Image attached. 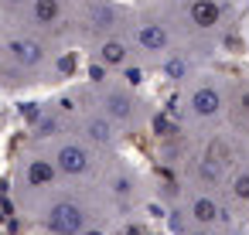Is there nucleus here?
I'll use <instances>...</instances> for the list:
<instances>
[{"instance_id":"obj_1","label":"nucleus","mask_w":249,"mask_h":235,"mask_svg":"<svg viewBox=\"0 0 249 235\" xmlns=\"http://www.w3.org/2000/svg\"><path fill=\"white\" fill-rule=\"evenodd\" d=\"M35 221L45 235H96L109 218L99 211L96 198H86L75 187H62L38 204Z\"/></svg>"},{"instance_id":"obj_2","label":"nucleus","mask_w":249,"mask_h":235,"mask_svg":"<svg viewBox=\"0 0 249 235\" xmlns=\"http://www.w3.org/2000/svg\"><path fill=\"white\" fill-rule=\"evenodd\" d=\"M123 38L130 41L137 62L143 65H160L167 55L178 51V34L164 14V7H137V11H126V24H123Z\"/></svg>"},{"instance_id":"obj_3","label":"nucleus","mask_w":249,"mask_h":235,"mask_svg":"<svg viewBox=\"0 0 249 235\" xmlns=\"http://www.w3.org/2000/svg\"><path fill=\"white\" fill-rule=\"evenodd\" d=\"M86 96L92 99V106L120 130V136H137L150 126V102L120 79H106L99 85H89Z\"/></svg>"},{"instance_id":"obj_4","label":"nucleus","mask_w":249,"mask_h":235,"mask_svg":"<svg viewBox=\"0 0 249 235\" xmlns=\"http://www.w3.org/2000/svg\"><path fill=\"white\" fill-rule=\"evenodd\" d=\"M62 177L45 150V143H38L35 150L21 153L18 157V167H14V201L24 215H35L41 201H48L55 191H62Z\"/></svg>"},{"instance_id":"obj_5","label":"nucleus","mask_w":249,"mask_h":235,"mask_svg":"<svg viewBox=\"0 0 249 235\" xmlns=\"http://www.w3.org/2000/svg\"><path fill=\"white\" fill-rule=\"evenodd\" d=\"M96 204L106 218L130 215L143 201V181L126 160H103L96 174Z\"/></svg>"},{"instance_id":"obj_6","label":"nucleus","mask_w":249,"mask_h":235,"mask_svg":"<svg viewBox=\"0 0 249 235\" xmlns=\"http://www.w3.org/2000/svg\"><path fill=\"white\" fill-rule=\"evenodd\" d=\"M126 24V11L116 0H72L69 4V31L89 45L120 34Z\"/></svg>"},{"instance_id":"obj_7","label":"nucleus","mask_w":249,"mask_h":235,"mask_svg":"<svg viewBox=\"0 0 249 235\" xmlns=\"http://www.w3.org/2000/svg\"><path fill=\"white\" fill-rule=\"evenodd\" d=\"M181 116L195 126L218 123L229 109V92L215 75H191L181 89Z\"/></svg>"},{"instance_id":"obj_8","label":"nucleus","mask_w":249,"mask_h":235,"mask_svg":"<svg viewBox=\"0 0 249 235\" xmlns=\"http://www.w3.org/2000/svg\"><path fill=\"white\" fill-rule=\"evenodd\" d=\"M55 170L62 181H72V184H82V181H92L103 167V153H96L89 143H82L79 136L72 133H62L55 136L52 143H45Z\"/></svg>"},{"instance_id":"obj_9","label":"nucleus","mask_w":249,"mask_h":235,"mask_svg":"<svg viewBox=\"0 0 249 235\" xmlns=\"http://www.w3.org/2000/svg\"><path fill=\"white\" fill-rule=\"evenodd\" d=\"M65 133H72V136H79L82 143H89L96 153H113L116 147H120V130L92 106V99L82 92L79 99H75V106H72V119H65Z\"/></svg>"},{"instance_id":"obj_10","label":"nucleus","mask_w":249,"mask_h":235,"mask_svg":"<svg viewBox=\"0 0 249 235\" xmlns=\"http://www.w3.org/2000/svg\"><path fill=\"white\" fill-rule=\"evenodd\" d=\"M18 28L41 34L48 41H58L69 31V0H28V4L14 14Z\"/></svg>"},{"instance_id":"obj_11","label":"nucleus","mask_w":249,"mask_h":235,"mask_svg":"<svg viewBox=\"0 0 249 235\" xmlns=\"http://www.w3.org/2000/svg\"><path fill=\"white\" fill-rule=\"evenodd\" d=\"M181 211H184V218L191 221V228H218V225H225L229 221V211H225V204L215 198V191H201V187H191L184 198H181V204H178Z\"/></svg>"},{"instance_id":"obj_12","label":"nucleus","mask_w":249,"mask_h":235,"mask_svg":"<svg viewBox=\"0 0 249 235\" xmlns=\"http://www.w3.org/2000/svg\"><path fill=\"white\" fill-rule=\"evenodd\" d=\"M89 48H92V62L89 65L103 68L106 75L109 72H133L140 65L137 55H133V48H130V41L123 38V31L120 34H109V38H103V41H96Z\"/></svg>"},{"instance_id":"obj_13","label":"nucleus","mask_w":249,"mask_h":235,"mask_svg":"<svg viewBox=\"0 0 249 235\" xmlns=\"http://www.w3.org/2000/svg\"><path fill=\"white\" fill-rule=\"evenodd\" d=\"M229 106H235L239 123H246V126H249V82H246V85H242V89L232 96V102H229Z\"/></svg>"},{"instance_id":"obj_14","label":"nucleus","mask_w":249,"mask_h":235,"mask_svg":"<svg viewBox=\"0 0 249 235\" xmlns=\"http://www.w3.org/2000/svg\"><path fill=\"white\" fill-rule=\"evenodd\" d=\"M232 194H235L239 201H249V170L232 174Z\"/></svg>"},{"instance_id":"obj_15","label":"nucleus","mask_w":249,"mask_h":235,"mask_svg":"<svg viewBox=\"0 0 249 235\" xmlns=\"http://www.w3.org/2000/svg\"><path fill=\"white\" fill-rule=\"evenodd\" d=\"M24 4H28V0H0V11H7V14L14 17V14H18Z\"/></svg>"},{"instance_id":"obj_16","label":"nucleus","mask_w":249,"mask_h":235,"mask_svg":"<svg viewBox=\"0 0 249 235\" xmlns=\"http://www.w3.org/2000/svg\"><path fill=\"white\" fill-rule=\"evenodd\" d=\"M0 79L7 85V62H4V34H0Z\"/></svg>"},{"instance_id":"obj_17","label":"nucleus","mask_w":249,"mask_h":235,"mask_svg":"<svg viewBox=\"0 0 249 235\" xmlns=\"http://www.w3.org/2000/svg\"><path fill=\"white\" fill-rule=\"evenodd\" d=\"M184 235H215V232H212V228H188Z\"/></svg>"},{"instance_id":"obj_18","label":"nucleus","mask_w":249,"mask_h":235,"mask_svg":"<svg viewBox=\"0 0 249 235\" xmlns=\"http://www.w3.org/2000/svg\"><path fill=\"white\" fill-rule=\"evenodd\" d=\"M225 235H246V232H239V228H229V232H225Z\"/></svg>"},{"instance_id":"obj_19","label":"nucleus","mask_w":249,"mask_h":235,"mask_svg":"<svg viewBox=\"0 0 249 235\" xmlns=\"http://www.w3.org/2000/svg\"><path fill=\"white\" fill-rule=\"evenodd\" d=\"M246 204H249V201H246Z\"/></svg>"}]
</instances>
